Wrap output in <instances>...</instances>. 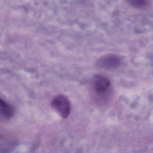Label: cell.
Wrapping results in <instances>:
<instances>
[{"label":"cell","mask_w":153,"mask_h":153,"mask_svg":"<svg viewBox=\"0 0 153 153\" xmlns=\"http://www.w3.org/2000/svg\"><path fill=\"white\" fill-rule=\"evenodd\" d=\"M51 105L63 118H66L69 116L71 110V102L63 94L56 95L52 100Z\"/></svg>","instance_id":"cell-1"},{"label":"cell","mask_w":153,"mask_h":153,"mask_svg":"<svg viewBox=\"0 0 153 153\" xmlns=\"http://www.w3.org/2000/svg\"><path fill=\"white\" fill-rule=\"evenodd\" d=\"M122 62V60L120 56L109 54L101 57L97 61V65L104 70H115L120 67Z\"/></svg>","instance_id":"cell-2"},{"label":"cell","mask_w":153,"mask_h":153,"mask_svg":"<svg viewBox=\"0 0 153 153\" xmlns=\"http://www.w3.org/2000/svg\"><path fill=\"white\" fill-rule=\"evenodd\" d=\"M110 81L107 77L100 75H95L93 77L92 85L96 94L103 95L107 93L110 88Z\"/></svg>","instance_id":"cell-3"},{"label":"cell","mask_w":153,"mask_h":153,"mask_svg":"<svg viewBox=\"0 0 153 153\" xmlns=\"http://www.w3.org/2000/svg\"><path fill=\"white\" fill-rule=\"evenodd\" d=\"M14 114V110L10 104L0 98V115L6 119H10Z\"/></svg>","instance_id":"cell-4"},{"label":"cell","mask_w":153,"mask_h":153,"mask_svg":"<svg viewBox=\"0 0 153 153\" xmlns=\"http://www.w3.org/2000/svg\"><path fill=\"white\" fill-rule=\"evenodd\" d=\"M129 1L133 6L139 8L146 4V0H129Z\"/></svg>","instance_id":"cell-5"}]
</instances>
